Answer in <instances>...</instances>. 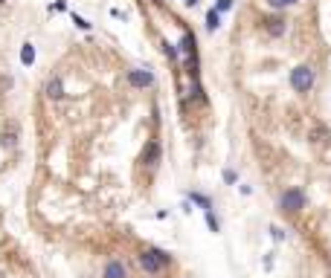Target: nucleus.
<instances>
[{
  "instance_id": "nucleus-1",
  "label": "nucleus",
  "mask_w": 331,
  "mask_h": 278,
  "mask_svg": "<svg viewBox=\"0 0 331 278\" xmlns=\"http://www.w3.org/2000/svg\"><path fill=\"white\" fill-rule=\"evenodd\" d=\"M140 266L145 275H160L172 266V255L165 249H157V246H145L140 252Z\"/></svg>"
},
{
  "instance_id": "nucleus-2",
  "label": "nucleus",
  "mask_w": 331,
  "mask_h": 278,
  "mask_svg": "<svg viewBox=\"0 0 331 278\" xmlns=\"http://www.w3.org/2000/svg\"><path fill=\"white\" fill-rule=\"evenodd\" d=\"M305 206H308V197H305V191H302L299 185L285 188L282 197H279V208H282L285 215H299Z\"/></svg>"
},
{
  "instance_id": "nucleus-3",
  "label": "nucleus",
  "mask_w": 331,
  "mask_h": 278,
  "mask_svg": "<svg viewBox=\"0 0 331 278\" xmlns=\"http://www.w3.org/2000/svg\"><path fill=\"white\" fill-rule=\"evenodd\" d=\"M291 87L296 93H311V87H314V70L308 67V64L294 67L291 70Z\"/></svg>"
},
{
  "instance_id": "nucleus-4",
  "label": "nucleus",
  "mask_w": 331,
  "mask_h": 278,
  "mask_svg": "<svg viewBox=\"0 0 331 278\" xmlns=\"http://www.w3.org/2000/svg\"><path fill=\"white\" fill-rule=\"evenodd\" d=\"M142 165L148 168V171H154L157 165H160V160H163V145H160V139L151 136L148 142H145V148H142Z\"/></svg>"
},
{
  "instance_id": "nucleus-5",
  "label": "nucleus",
  "mask_w": 331,
  "mask_h": 278,
  "mask_svg": "<svg viewBox=\"0 0 331 278\" xmlns=\"http://www.w3.org/2000/svg\"><path fill=\"white\" fill-rule=\"evenodd\" d=\"M128 84L134 87V90H145V87H151V84H154V73L148 67H145V70H142V67L128 70Z\"/></svg>"
},
{
  "instance_id": "nucleus-6",
  "label": "nucleus",
  "mask_w": 331,
  "mask_h": 278,
  "mask_svg": "<svg viewBox=\"0 0 331 278\" xmlns=\"http://www.w3.org/2000/svg\"><path fill=\"white\" fill-rule=\"evenodd\" d=\"M186 102H192V104H201V107H206V104H209V99H206V90H203L201 79L189 81V99L183 96V107H186Z\"/></svg>"
},
{
  "instance_id": "nucleus-7",
  "label": "nucleus",
  "mask_w": 331,
  "mask_h": 278,
  "mask_svg": "<svg viewBox=\"0 0 331 278\" xmlns=\"http://www.w3.org/2000/svg\"><path fill=\"white\" fill-rule=\"evenodd\" d=\"M44 96L47 99H52V102H61L67 93H64V81H61V76H49L47 84H44Z\"/></svg>"
},
{
  "instance_id": "nucleus-8",
  "label": "nucleus",
  "mask_w": 331,
  "mask_h": 278,
  "mask_svg": "<svg viewBox=\"0 0 331 278\" xmlns=\"http://www.w3.org/2000/svg\"><path fill=\"white\" fill-rule=\"evenodd\" d=\"M102 278H128V266L122 264L119 258H111L102 269Z\"/></svg>"
},
{
  "instance_id": "nucleus-9",
  "label": "nucleus",
  "mask_w": 331,
  "mask_h": 278,
  "mask_svg": "<svg viewBox=\"0 0 331 278\" xmlns=\"http://www.w3.org/2000/svg\"><path fill=\"white\" fill-rule=\"evenodd\" d=\"M264 29H267V35H273V38H282L285 35V18H279V15H273V18H264Z\"/></svg>"
},
{
  "instance_id": "nucleus-10",
  "label": "nucleus",
  "mask_w": 331,
  "mask_h": 278,
  "mask_svg": "<svg viewBox=\"0 0 331 278\" xmlns=\"http://www.w3.org/2000/svg\"><path fill=\"white\" fill-rule=\"evenodd\" d=\"M178 49L183 52V55H195L198 52V38H195V32H183V38H180V44H178Z\"/></svg>"
},
{
  "instance_id": "nucleus-11",
  "label": "nucleus",
  "mask_w": 331,
  "mask_h": 278,
  "mask_svg": "<svg viewBox=\"0 0 331 278\" xmlns=\"http://www.w3.org/2000/svg\"><path fill=\"white\" fill-rule=\"evenodd\" d=\"M186 200H189L192 206H201V212H212V200H209L206 194H201V191H189Z\"/></svg>"
},
{
  "instance_id": "nucleus-12",
  "label": "nucleus",
  "mask_w": 331,
  "mask_h": 278,
  "mask_svg": "<svg viewBox=\"0 0 331 278\" xmlns=\"http://www.w3.org/2000/svg\"><path fill=\"white\" fill-rule=\"evenodd\" d=\"M21 64H24V67H32V64H35V46L29 44V41L21 46Z\"/></svg>"
},
{
  "instance_id": "nucleus-13",
  "label": "nucleus",
  "mask_w": 331,
  "mask_h": 278,
  "mask_svg": "<svg viewBox=\"0 0 331 278\" xmlns=\"http://www.w3.org/2000/svg\"><path fill=\"white\" fill-rule=\"evenodd\" d=\"M270 9H276V12H285V9H291V6H296L299 0H264Z\"/></svg>"
},
{
  "instance_id": "nucleus-14",
  "label": "nucleus",
  "mask_w": 331,
  "mask_h": 278,
  "mask_svg": "<svg viewBox=\"0 0 331 278\" xmlns=\"http://www.w3.org/2000/svg\"><path fill=\"white\" fill-rule=\"evenodd\" d=\"M218 26H221V15H218L215 9H209V12H206V29H209V32H215Z\"/></svg>"
},
{
  "instance_id": "nucleus-15",
  "label": "nucleus",
  "mask_w": 331,
  "mask_h": 278,
  "mask_svg": "<svg viewBox=\"0 0 331 278\" xmlns=\"http://www.w3.org/2000/svg\"><path fill=\"white\" fill-rule=\"evenodd\" d=\"M160 46H163V55H165V58H172V61H178V58H180L178 44H169V41H163Z\"/></svg>"
},
{
  "instance_id": "nucleus-16",
  "label": "nucleus",
  "mask_w": 331,
  "mask_h": 278,
  "mask_svg": "<svg viewBox=\"0 0 331 278\" xmlns=\"http://www.w3.org/2000/svg\"><path fill=\"white\" fill-rule=\"evenodd\" d=\"M203 218H206V226H209V232H221V220L215 218V212H203Z\"/></svg>"
},
{
  "instance_id": "nucleus-17",
  "label": "nucleus",
  "mask_w": 331,
  "mask_h": 278,
  "mask_svg": "<svg viewBox=\"0 0 331 278\" xmlns=\"http://www.w3.org/2000/svg\"><path fill=\"white\" fill-rule=\"evenodd\" d=\"M325 136H328V130H325L322 125H317L314 130H311V142H322Z\"/></svg>"
},
{
  "instance_id": "nucleus-18",
  "label": "nucleus",
  "mask_w": 331,
  "mask_h": 278,
  "mask_svg": "<svg viewBox=\"0 0 331 278\" xmlns=\"http://www.w3.org/2000/svg\"><path fill=\"white\" fill-rule=\"evenodd\" d=\"M212 9L218 12V15H224V12H230V9H233V0H218V3H215Z\"/></svg>"
},
{
  "instance_id": "nucleus-19",
  "label": "nucleus",
  "mask_w": 331,
  "mask_h": 278,
  "mask_svg": "<svg viewBox=\"0 0 331 278\" xmlns=\"http://www.w3.org/2000/svg\"><path fill=\"white\" fill-rule=\"evenodd\" d=\"M224 183L227 185H236L238 183V174L233 171V168H224Z\"/></svg>"
},
{
  "instance_id": "nucleus-20",
  "label": "nucleus",
  "mask_w": 331,
  "mask_h": 278,
  "mask_svg": "<svg viewBox=\"0 0 331 278\" xmlns=\"http://www.w3.org/2000/svg\"><path fill=\"white\" fill-rule=\"evenodd\" d=\"M73 23H76V26H79V29H84V32H87V29H90V21H84L82 15H76V12H73Z\"/></svg>"
},
{
  "instance_id": "nucleus-21",
  "label": "nucleus",
  "mask_w": 331,
  "mask_h": 278,
  "mask_svg": "<svg viewBox=\"0 0 331 278\" xmlns=\"http://www.w3.org/2000/svg\"><path fill=\"white\" fill-rule=\"evenodd\" d=\"M270 235H273V241H285V229L282 226H270Z\"/></svg>"
},
{
  "instance_id": "nucleus-22",
  "label": "nucleus",
  "mask_w": 331,
  "mask_h": 278,
  "mask_svg": "<svg viewBox=\"0 0 331 278\" xmlns=\"http://www.w3.org/2000/svg\"><path fill=\"white\" fill-rule=\"evenodd\" d=\"M186 6H198V0H186Z\"/></svg>"
},
{
  "instance_id": "nucleus-23",
  "label": "nucleus",
  "mask_w": 331,
  "mask_h": 278,
  "mask_svg": "<svg viewBox=\"0 0 331 278\" xmlns=\"http://www.w3.org/2000/svg\"><path fill=\"white\" fill-rule=\"evenodd\" d=\"M154 3H163V0H154Z\"/></svg>"
},
{
  "instance_id": "nucleus-24",
  "label": "nucleus",
  "mask_w": 331,
  "mask_h": 278,
  "mask_svg": "<svg viewBox=\"0 0 331 278\" xmlns=\"http://www.w3.org/2000/svg\"><path fill=\"white\" fill-rule=\"evenodd\" d=\"M142 278H151V275H142Z\"/></svg>"
},
{
  "instance_id": "nucleus-25",
  "label": "nucleus",
  "mask_w": 331,
  "mask_h": 278,
  "mask_svg": "<svg viewBox=\"0 0 331 278\" xmlns=\"http://www.w3.org/2000/svg\"><path fill=\"white\" fill-rule=\"evenodd\" d=\"M0 3H6V0H0Z\"/></svg>"
}]
</instances>
